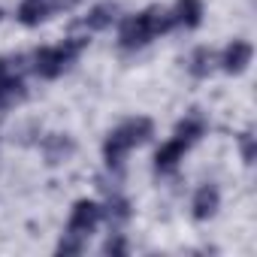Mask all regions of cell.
<instances>
[{"mask_svg":"<svg viewBox=\"0 0 257 257\" xmlns=\"http://www.w3.org/2000/svg\"><path fill=\"white\" fill-rule=\"evenodd\" d=\"M185 67H188V73H191L194 79H209V76L218 70V52L209 49V46H197V49H191Z\"/></svg>","mask_w":257,"mask_h":257,"instance_id":"13","label":"cell"},{"mask_svg":"<svg viewBox=\"0 0 257 257\" xmlns=\"http://www.w3.org/2000/svg\"><path fill=\"white\" fill-rule=\"evenodd\" d=\"M76 152H79V146H76V140L70 134L52 131V134H46L40 140V155H43L46 167H64V164H70L76 158Z\"/></svg>","mask_w":257,"mask_h":257,"instance_id":"5","label":"cell"},{"mask_svg":"<svg viewBox=\"0 0 257 257\" xmlns=\"http://www.w3.org/2000/svg\"><path fill=\"white\" fill-rule=\"evenodd\" d=\"M251 61H254V46L248 40H230L218 55V70H224L227 76H242L251 67Z\"/></svg>","mask_w":257,"mask_h":257,"instance_id":"6","label":"cell"},{"mask_svg":"<svg viewBox=\"0 0 257 257\" xmlns=\"http://www.w3.org/2000/svg\"><path fill=\"white\" fill-rule=\"evenodd\" d=\"M185 155H188V146H185L182 140L170 137V140L155 152V170H158L161 176H173V173L179 170V164L185 161Z\"/></svg>","mask_w":257,"mask_h":257,"instance_id":"10","label":"cell"},{"mask_svg":"<svg viewBox=\"0 0 257 257\" xmlns=\"http://www.w3.org/2000/svg\"><path fill=\"white\" fill-rule=\"evenodd\" d=\"M152 137H155V121L152 118H146V115L124 118L103 140V161H106V167L109 170H121L127 155H131L134 149H140V146H146V143H152Z\"/></svg>","mask_w":257,"mask_h":257,"instance_id":"2","label":"cell"},{"mask_svg":"<svg viewBox=\"0 0 257 257\" xmlns=\"http://www.w3.org/2000/svg\"><path fill=\"white\" fill-rule=\"evenodd\" d=\"M100 206H103V221L109 224V230L124 227L127 221H131V215H134L131 200H127L124 194H118V191H112V194H109V200H106V203H100Z\"/></svg>","mask_w":257,"mask_h":257,"instance_id":"12","label":"cell"},{"mask_svg":"<svg viewBox=\"0 0 257 257\" xmlns=\"http://www.w3.org/2000/svg\"><path fill=\"white\" fill-rule=\"evenodd\" d=\"M206 134H209V118H206L200 109L185 112V115L176 121V127H173V137H176V140H182L188 149H191V146H197Z\"/></svg>","mask_w":257,"mask_h":257,"instance_id":"7","label":"cell"},{"mask_svg":"<svg viewBox=\"0 0 257 257\" xmlns=\"http://www.w3.org/2000/svg\"><path fill=\"white\" fill-rule=\"evenodd\" d=\"M76 4H79V0H49L52 13H70V10H73Z\"/></svg>","mask_w":257,"mask_h":257,"instance_id":"18","label":"cell"},{"mask_svg":"<svg viewBox=\"0 0 257 257\" xmlns=\"http://www.w3.org/2000/svg\"><path fill=\"white\" fill-rule=\"evenodd\" d=\"M55 13L49 7V0H22L16 7V22L25 28H40L43 22H49Z\"/></svg>","mask_w":257,"mask_h":257,"instance_id":"14","label":"cell"},{"mask_svg":"<svg viewBox=\"0 0 257 257\" xmlns=\"http://www.w3.org/2000/svg\"><path fill=\"white\" fill-rule=\"evenodd\" d=\"M236 143H239V158H242V164L251 167L254 158H257V137H254V131H242Z\"/></svg>","mask_w":257,"mask_h":257,"instance_id":"17","label":"cell"},{"mask_svg":"<svg viewBox=\"0 0 257 257\" xmlns=\"http://www.w3.org/2000/svg\"><path fill=\"white\" fill-rule=\"evenodd\" d=\"M100 221H103V206H100L97 200L82 197V200H76V203H73V209H70L67 230H70V233H76V236H82V239H88V236L100 227Z\"/></svg>","mask_w":257,"mask_h":257,"instance_id":"4","label":"cell"},{"mask_svg":"<svg viewBox=\"0 0 257 257\" xmlns=\"http://www.w3.org/2000/svg\"><path fill=\"white\" fill-rule=\"evenodd\" d=\"M85 245H88V239H82V236H76V233H70V230H64V236L58 239V254H64V257H76V254H82L85 251Z\"/></svg>","mask_w":257,"mask_h":257,"instance_id":"16","label":"cell"},{"mask_svg":"<svg viewBox=\"0 0 257 257\" xmlns=\"http://www.w3.org/2000/svg\"><path fill=\"white\" fill-rule=\"evenodd\" d=\"M88 43H91V34L88 31H73L64 43H58V46H43V49H37L34 55H31V70L40 76V79H58V76H64L73 64H76V58L88 49Z\"/></svg>","mask_w":257,"mask_h":257,"instance_id":"3","label":"cell"},{"mask_svg":"<svg viewBox=\"0 0 257 257\" xmlns=\"http://www.w3.org/2000/svg\"><path fill=\"white\" fill-rule=\"evenodd\" d=\"M173 13V22L176 28H185V31H197L203 25V16H206V4L203 0H176L170 7Z\"/></svg>","mask_w":257,"mask_h":257,"instance_id":"11","label":"cell"},{"mask_svg":"<svg viewBox=\"0 0 257 257\" xmlns=\"http://www.w3.org/2000/svg\"><path fill=\"white\" fill-rule=\"evenodd\" d=\"M176 28L170 7H146L143 13H134L127 19H118V46L124 52H140L158 37L170 34Z\"/></svg>","mask_w":257,"mask_h":257,"instance_id":"1","label":"cell"},{"mask_svg":"<svg viewBox=\"0 0 257 257\" xmlns=\"http://www.w3.org/2000/svg\"><path fill=\"white\" fill-rule=\"evenodd\" d=\"M0 19H4V10H0Z\"/></svg>","mask_w":257,"mask_h":257,"instance_id":"19","label":"cell"},{"mask_svg":"<svg viewBox=\"0 0 257 257\" xmlns=\"http://www.w3.org/2000/svg\"><path fill=\"white\" fill-rule=\"evenodd\" d=\"M221 209V191L215 185H200L191 197V218L194 221H212Z\"/></svg>","mask_w":257,"mask_h":257,"instance_id":"8","label":"cell"},{"mask_svg":"<svg viewBox=\"0 0 257 257\" xmlns=\"http://www.w3.org/2000/svg\"><path fill=\"white\" fill-rule=\"evenodd\" d=\"M106 257H127L131 254V242L124 239V233H118V230H112L109 236H106V242H103V248H100Z\"/></svg>","mask_w":257,"mask_h":257,"instance_id":"15","label":"cell"},{"mask_svg":"<svg viewBox=\"0 0 257 257\" xmlns=\"http://www.w3.org/2000/svg\"><path fill=\"white\" fill-rule=\"evenodd\" d=\"M118 4H112V0H103V4H94L91 10H88V16L82 19V31H88V34H103V31H109L115 22H118Z\"/></svg>","mask_w":257,"mask_h":257,"instance_id":"9","label":"cell"}]
</instances>
